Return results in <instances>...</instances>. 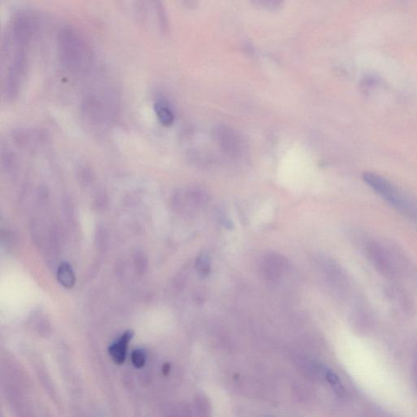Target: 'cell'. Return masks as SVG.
<instances>
[{
	"label": "cell",
	"mask_w": 417,
	"mask_h": 417,
	"mask_svg": "<svg viewBox=\"0 0 417 417\" xmlns=\"http://www.w3.org/2000/svg\"><path fill=\"white\" fill-rule=\"evenodd\" d=\"M363 180L398 212L417 224V201L400 187L374 172H365Z\"/></svg>",
	"instance_id": "3"
},
{
	"label": "cell",
	"mask_w": 417,
	"mask_h": 417,
	"mask_svg": "<svg viewBox=\"0 0 417 417\" xmlns=\"http://www.w3.org/2000/svg\"><path fill=\"white\" fill-rule=\"evenodd\" d=\"M133 336V331L128 330L122 335L118 341L112 344L109 348L110 357L119 365L126 361L128 344L132 341Z\"/></svg>",
	"instance_id": "8"
},
{
	"label": "cell",
	"mask_w": 417,
	"mask_h": 417,
	"mask_svg": "<svg viewBox=\"0 0 417 417\" xmlns=\"http://www.w3.org/2000/svg\"><path fill=\"white\" fill-rule=\"evenodd\" d=\"M196 267L201 277L207 276L210 272V260L208 255H200L196 260Z\"/></svg>",
	"instance_id": "13"
},
{
	"label": "cell",
	"mask_w": 417,
	"mask_h": 417,
	"mask_svg": "<svg viewBox=\"0 0 417 417\" xmlns=\"http://www.w3.org/2000/svg\"><path fill=\"white\" fill-rule=\"evenodd\" d=\"M57 279H58L61 285H63L65 288L74 287L75 284V276L69 263L63 262L59 267L58 272H57Z\"/></svg>",
	"instance_id": "10"
},
{
	"label": "cell",
	"mask_w": 417,
	"mask_h": 417,
	"mask_svg": "<svg viewBox=\"0 0 417 417\" xmlns=\"http://www.w3.org/2000/svg\"><path fill=\"white\" fill-rule=\"evenodd\" d=\"M57 49L62 66L71 73H81L93 66L95 54L88 38L78 29L65 26L57 37Z\"/></svg>",
	"instance_id": "2"
},
{
	"label": "cell",
	"mask_w": 417,
	"mask_h": 417,
	"mask_svg": "<svg viewBox=\"0 0 417 417\" xmlns=\"http://www.w3.org/2000/svg\"><path fill=\"white\" fill-rule=\"evenodd\" d=\"M219 145L227 155L238 156L242 151V143L237 133L227 127H219L215 132Z\"/></svg>",
	"instance_id": "6"
},
{
	"label": "cell",
	"mask_w": 417,
	"mask_h": 417,
	"mask_svg": "<svg viewBox=\"0 0 417 417\" xmlns=\"http://www.w3.org/2000/svg\"><path fill=\"white\" fill-rule=\"evenodd\" d=\"M170 370H171L170 364H165V365L163 366V369H162L163 373H164V374L169 373Z\"/></svg>",
	"instance_id": "17"
},
{
	"label": "cell",
	"mask_w": 417,
	"mask_h": 417,
	"mask_svg": "<svg viewBox=\"0 0 417 417\" xmlns=\"http://www.w3.org/2000/svg\"><path fill=\"white\" fill-rule=\"evenodd\" d=\"M155 110L159 122L165 127H171L174 123L175 116L168 104L165 102H157L155 104Z\"/></svg>",
	"instance_id": "9"
},
{
	"label": "cell",
	"mask_w": 417,
	"mask_h": 417,
	"mask_svg": "<svg viewBox=\"0 0 417 417\" xmlns=\"http://www.w3.org/2000/svg\"><path fill=\"white\" fill-rule=\"evenodd\" d=\"M388 299L391 301L393 308L402 314L410 315L414 310V306L409 294L404 289L397 285H391L386 291Z\"/></svg>",
	"instance_id": "7"
},
{
	"label": "cell",
	"mask_w": 417,
	"mask_h": 417,
	"mask_svg": "<svg viewBox=\"0 0 417 417\" xmlns=\"http://www.w3.org/2000/svg\"><path fill=\"white\" fill-rule=\"evenodd\" d=\"M253 6L267 13H276L285 6V0H249Z\"/></svg>",
	"instance_id": "11"
},
{
	"label": "cell",
	"mask_w": 417,
	"mask_h": 417,
	"mask_svg": "<svg viewBox=\"0 0 417 417\" xmlns=\"http://www.w3.org/2000/svg\"><path fill=\"white\" fill-rule=\"evenodd\" d=\"M365 252L373 267L388 279H396L404 272L406 258L391 244L369 239L365 244Z\"/></svg>",
	"instance_id": "4"
},
{
	"label": "cell",
	"mask_w": 417,
	"mask_h": 417,
	"mask_svg": "<svg viewBox=\"0 0 417 417\" xmlns=\"http://www.w3.org/2000/svg\"><path fill=\"white\" fill-rule=\"evenodd\" d=\"M180 1L184 7L191 9V10H194V9L198 6V0H180Z\"/></svg>",
	"instance_id": "16"
},
{
	"label": "cell",
	"mask_w": 417,
	"mask_h": 417,
	"mask_svg": "<svg viewBox=\"0 0 417 417\" xmlns=\"http://www.w3.org/2000/svg\"><path fill=\"white\" fill-rule=\"evenodd\" d=\"M375 315L370 306L363 301L358 303L352 313V324L356 332L362 335L371 333L375 327Z\"/></svg>",
	"instance_id": "5"
},
{
	"label": "cell",
	"mask_w": 417,
	"mask_h": 417,
	"mask_svg": "<svg viewBox=\"0 0 417 417\" xmlns=\"http://www.w3.org/2000/svg\"><path fill=\"white\" fill-rule=\"evenodd\" d=\"M40 22L36 13L18 11L13 14L2 33L0 59L6 73L4 88L11 97L17 94L26 78Z\"/></svg>",
	"instance_id": "1"
},
{
	"label": "cell",
	"mask_w": 417,
	"mask_h": 417,
	"mask_svg": "<svg viewBox=\"0 0 417 417\" xmlns=\"http://www.w3.org/2000/svg\"><path fill=\"white\" fill-rule=\"evenodd\" d=\"M325 379L329 383V385L332 386L333 391L338 396L343 397L345 394V389L340 381L337 374H335L333 371H331L328 368H326L325 372Z\"/></svg>",
	"instance_id": "12"
},
{
	"label": "cell",
	"mask_w": 417,
	"mask_h": 417,
	"mask_svg": "<svg viewBox=\"0 0 417 417\" xmlns=\"http://www.w3.org/2000/svg\"><path fill=\"white\" fill-rule=\"evenodd\" d=\"M146 356L145 352L142 349H135L132 354V361L133 365L136 368H141L145 366Z\"/></svg>",
	"instance_id": "14"
},
{
	"label": "cell",
	"mask_w": 417,
	"mask_h": 417,
	"mask_svg": "<svg viewBox=\"0 0 417 417\" xmlns=\"http://www.w3.org/2000/svg\"><path fill=\"white\" fill-rule=\"evenodd\" d=\"M411 377L412 381H414L415 392L417 396V348L415 349L414 359H412Z\"/></svg>",
	"instance_id": "15"
}]
</instances>
